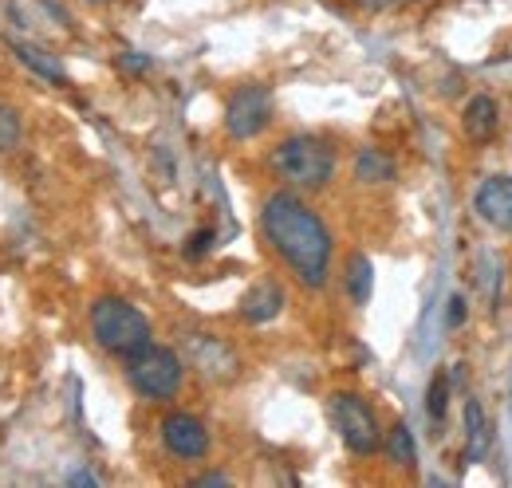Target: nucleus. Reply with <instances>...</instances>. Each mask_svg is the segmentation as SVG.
I'll return each mask as SVG.
<instances>
[{
    "label": "nucleus",
    "instance_id": "obj_1",
    "mask_svg": "<svg viewBox=\"0 0 512 488\" xmlns=\"http://www.w3.org/2000/svg\"><path fill=\"white\" fill-rule=\"evenodd\" d=\"M260 233L272 256L308 288L320 292L331 280V256L335 241L320 213L292 189H276L260 205Z\"/></svg>",
    "mask_w": 512,
    "mask_h": 488
},
{
    "label": "nucleus",
    "instance_id": "obj_2",
    "mask_svg": "<svg viewBox=\"0 0 512 488\" xmlns=\"http://www.w3.org/2000/svg\"><path fill=\"white\" fill-rule=\"evenodd\" d=\"M272 174L296 193H320L335 178V146L320 134H288L272 158Z\"/></svg>",
    "mask_w": 512,
    "mask_h": 488
},
{
    "label": "nucleus",
    "instance_id": "obj_3",
    "mask_svg": "<svg viewBox=\"0 0 512 488\" xmlns=\"http://www.w3.org/2000/svg\"><path fill=\"white\" fill-rule=\"evenodd\" d=\"M87 323H91L95 343L107 355L123 359V363H127L130 355H138V351H146L154 343L150 319L130 304V300H123V296H99L91 304V311H87Z\"/></svg>",
    "mask_w": 512,
    "mask_h": 488
},
{
    "label": "nucleus",
    "instance_id": "obj_4",
    "mask_svg": "<svg viewBox=\"0 0 512 488\" xmlns=\"http://www.w3.org/2000/svg\"><path fill=\"white\" fill-rule=\"evenodd\" d=\"M127 382L146 402H170V398H178V390L186 382V359L174 347L150 343L146 351L127 359Z\"/></svg>",
    "mask_w": 512,
    "mask_h": 488
},
{
    "label": "nucleus",
    "instance_id": "obj_5",
    "mask_svg": "<svg viewBox=\"0 0 512 488\" xmlns=\"http://www.w3.org/2000/svg\"><path fill=\"white\" fill-rule=\"evenodd\" d=\"M327 418L339 433V441L355 453V457H375L383 449V426H379V414L375 406L355 394V390H335L327 398Z\"/></svg>",
    "mask_w": 512,
    "mask_h": 488
},
{
    "label": "nucleus",
    "instance_id": "obj_6",
    "mask_svg": "<svg viewBox=\"0 0 512 488\" xmlns=\"http://www.w3.org/2000/svg\"><path fill=\"white\" fill-rule=\"evenodd\" d=\"M268 122H272V91L264 83H245V87H237L229 95V103H225V130H229V138L249 142Z\"/></svg>",
    "mask_w": 512,
    "mask_h": 488
},
{
    "label": "nucleus",
    "instance_id": "obj_7",
    "mask_svg": "<svg viewBox=\"0 0 512 488\" xmlns=\"http://www.w3.org/2000/svg\"><path fill=\"white\" fill-rule=\"evenodd\" d=\"M162 445H166V453H174L178 461H201L205 453H209V429L201 418H193L186 410H174V414H166L162 418Z\"/></svg>",
    "mask_w": 512,
    "mask_h": 488
},
{
    "label": "nucleus",
    "instance_id": "obj_8",
    "mask_svg": "<svg viewBox=\"0 0 512 488\" xmlns=\"http://www.w3.org/2000/svg\"><path fill=\"white\" fill-rule=\"evenodd\" d=\"M473 209L497 233H512V174H493V178H485L477 185Z\"/></svg>",
    "mask_w": 512,
    "mask_h": 488
},
{
    "label": "nucleus",
    "instance_id": "obj_9",
    "mask_svg": "<svg viewBox=\"0 0 512 488\" xmlns=\"http://www.w3.org/2000/svg\"><path fill=\"white\" fill-rule=\"evenodd\" d=\"M497 126H501V107H497L493 95H473V99L465 103L461 130H465L469 142H477V146L493 142V138H497Z\"/></svg>",
    "mask_w": 512,
    "mask_h": 488
},
{
    "label": "nucleus",
    "instance_id": "obj_10",
    "mask_svg": "<svg viewBox=\"0 0 512 488\" xmlns=\"http://www.w3.org/2000/svg\"><path fill=\"white\" fill-rule=\"evenodd\" d=\"M288 304V296H284V288L276 284V280H260L253 284L249 292H245V300H241V315H245V323H272L280 311Z\"/></svg>",
    "mask_w": 512,
    "mask_h": 488
},
{
    "label": "nucleus",
    "instance_id": "obj_11",
    "mask_svg": "<svg viewBox=\"0 0 512 488\" xmlns=\"http://www.w3.org/2000/svg\"><path fill=\"white\" fill-rule=\"evenodd\" d=\"M493 449V426L477 398L465 402V465H481Z\"/></svg>",
    "mask_w": 512,
    "mask_h": 488
},
{
    "label": "nucleus",
    "instance_id": "obj_12",
    "mask_svg": "<svg viewBox=\"0 0 512 488\" xmlns=\"http://www.w3.org/2000/svg\"><path fill=\"white\" fill-rule=\"evenodd\" d=\"M8 48H12V56L24 63L32 75H40L44 83H56V87H67L71 83V75H67V67L52 52H44V48H36V44H24V40H8Z\"/></svg>",
    "mask_w": 512,
    "mask_h": 488
},
{
    "label": "nucleus",
    "instance_id": "obj_13",
    "mask_svg": "<svg viewBox=\"0 0 512 488\" xmlns=\"http://www.w3.org/2000/svg\"><path fill=\"white\" fill-rule=\"evenodd\" d=\"M193 366H197L205 378H233V374H237V355H233L225 343L201 335V339H193Z\"/></svg>",
    "mask_w": 512,
    "mask_h": 488
},
{
    "label": "nucleus",
    "instance_id": "obj_14",
    "mask_svg": "<svg viewBox=\"0 0 512 488\" xmlns=\"http://www.w3.org/2000/svg\"><path fill=\"white\" fill-rule=\"evenodd\" d=\"M343 284H347V296H351V304L355 307L371 304V292H375V264H371V256L351 252V256H347Z\"/></svg>",
    "mask_w": 512,
    "mask_h": 488
},
{
    "label": "nucleus",
    "instance_id": "obj_15",
    "mask_svg": "<svg viewBox=\"0 0 512 488\" xmlns=\"http://www.w3.org/2000/svg\"><path fill=\"white\" fill-rule=\"evenodd\" d=\"M355 178H359L363 185L394 182V158H390V154H383L379 146L359 150V158H355Z\"/></svg>",
    "mask_w": 512,
    "mask_h": 488
},
{
    "label": "nucleus",
    "instance_id": "obj_16",
    "mask_svg": "<svg viewBox=\"0 0 512 488\" xmlns=\"http://www.w3.org/2000/svg\"><path fill=\"white\" fill-rule=\"evenodd\" d=\"M383 449L386 457L394 461V465H402V469H414L418 465V445H414V433L406 422H394L390 433L383 437Z\"/></svg>",
    "mask_w": 512,
    "mask_h": 488
},
{
    "label": "nucleus",
    "instance_id": "obj_17",
    "mask_svg": "<svg viewBox=\"0 0 512 488\" xmlns=\"http://www.w3.org/2000/svg\"><path fill=\"white\" fill-rule=\"evenodd\" d=\"M446 410H449V374H434L430 386H426V414L434 426L446 422Z\"/></svg>",
    "mask_w": 512,
    "mask_h": 488
},
{
    "label": "nucleus",
    "instance_id": "obj_18",
    "mask_svg": "<svg viewBox=\"0 0 512 488\" xmlns=\"http://www.w3.org/2000/svg\"><path fill=\"white\" fill-rule=\"evenodd\" d=\"M16 142H20V115L0 103V154L16 150Z\"/></svg>",
    "mask_w": 512,
    "mask_h": 488
},
{
    "label": "nucleus",
    "instance_id": "obj_19",
    "mask_svg": "<svg viewBox=\"0 0 512 488\" xmlns=\"http://www.w3.org/2000/svg\"><path fill=\"white\" fill-rule=\"evenodd\" d=\"M213 244H217V233H213V229H197L190 237V244H186V256H190V260H201L205 252H213Z\"/></svg>",
    "mask_w": 512,
    "mask_h": 488
},
{
    "label": "nucleus",
    "instance_id": "obj_20",
    "mask_svg": "<svg viewBox=\"0 0 512 488\" xmlns=\"http://www.w3.org/2000/svg\"><path fill=\"white\" fill-rule=\"evenodd\" d=\"M469 319V300L457 292V296H449V304H446V323L449 327H461Z\"/></svg>",
    "mask_w": 512,
    "mask_h": 488
},
{
    "label": "nucleus",
    "instance_id": "obj_21",
    "mask_svg": "<svg viewBox=\"0 0 512 488\" xmlns=\"http://www.w3.org/2000/svg\"><path fill=\"white\" fill-rule=\"evenodd\" d=\"M190 485L193 488H229L233 477H229V473H201V477H193Z\"/></svg>",
    "mask_w": 512,
    "mask_h": 488
},
{
    "label": "nucleus",
    "instance_id": "obj_22",
    "mask_svg": "<svg viewBox=\"0 0 512 488\" xmlns=\"http://www.w3.org/2000/svg\"><path fill=\"white\" fill-rule=\"evenodd\" d=\"M119 67L130 71V75H138V71H150V56H134V52H123L119 56Z\"/></svg>",
    "mask_w": 512,
    "mask_h": 488
},
{
    "label": "nucleus",
    "instance_id": "obj_23",
    "mask_svg": "<svg viewBox=\"0 0 512 488\" xmlns=\"http://www.w3.org/2000/svg\"><path fill=\"white\" fill-rule=\"evenodd\" d=\"M359 8H367V12H386V8H398V4H406V0H355Z\"/></svg>",
    "mask_w": 512,
    "mask_h": 488
},
{
    "label": "nucleus",
    "instance_id": "obj_24",
    "mask_svg": "<svg viewBox=\"0 0 512 488\" xmlns=\"http://www.w3.org/2000/svg\"><path fill=\"white\" fill-rule=\"evenodd\" d=\"M67 485H99V477L95 473H87V469H75V473H67Z\"/></svg>",
    "mask_w": 512,
    "mask_h": 488
},
{
    "label": "nucleus",
    "instance_id": "obj_25",
    "mask_svg": "<svg viewBox=\"0 0 512 488\" xmlns=\"http://www.w3.org/2000/svg\"><path fill=\"white\" fill-rule=\"evenodd\" d=\"M87 4H111V0H87Z\"/></svg>",
    "mask_w": 512,
    "mask_h": 488
}]
</instances>
